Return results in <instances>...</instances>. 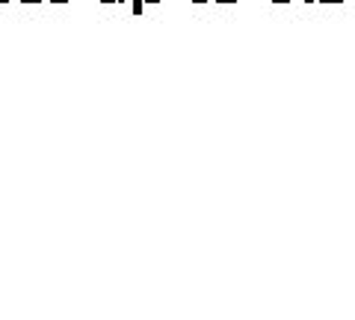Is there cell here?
I'll return each mask as SVG.
<instances>
[{"label": "cell", "mask_w": 355, "mask_h": 320, "mask_svg": "<svg viewBox=\"0 0 355 320\" xmlns=\"http://www.w3.org/2000/svg\"><path fill=\"white\" fill-rule=\"evenodd\" d=\"M214 3H222V6H228V3H237V0H214Z\"/></svg>", "instance_id": "obj_2"}, {"label": "cell", "mask_w": 355, "mask_h": 320, "mask_svg": "<svg viewBox=\"0 0 355 320\" xmlns=\"http://www.w3.org/2000/svg\"><path fill=\"white\" fill-rule=\"evenodd\" d=\"M270 3H291V0H270Z\"/></svg>", "instance_id": "obj_7"}, {"label": "cell", "mask_w": 355, "mask_h": 320, "mask_svg": "<svg viewBox=\"0 0 355 320\" xmlns=\"http://www.w3.org/2000/svg\"><path fill=\"white\" fill-rule=\"evenodd\" d=\"M320 3H343V0H320Z\"/></svg>", "instance_id": "obj_3"}, {"label": "cell", "mask_w": 355, "mask_h": 320, "mask_svg": "<svg viewBox=\"0 0 355 320\" xmlns=\"http://www.w3.org/2000/svg\"><path fill=\"white\" fill-rule=\"evenodd\" d=\"M101 3H125V0H101Z\"/></svg>", "instance_id": "obj_5"}, {"label": "cell", "mask_w": 355, "mask_h": 320, "mask_svg": "<svg viewBox=\"0 0 355 320\" xmlns=\"http://www.w3.org/2000/svg\"><path fill=\"white\" fill-rule=\"evenodd\" d=\"M51 3H57V6H60V3H71V0H51Z\"/></svg>", "instance_id": "obj_6"}, {"label": "cell", "mask_w": 355, "mask_h": 320, "mask_svg": "<svg viewBox=\"0 0 355 320\" xmlns=\"http://www.w3.org/2000/svg\"><path fill=\"white\" fill-rule=\"evenodd\" d=\"M148 3H163V0H130L133 15H142V6H148Z\"/></svg>", "instance_id": "obj_1"}, {"label": "cell", "mask_w": 355, "mask_h": 320, "mask_svg": "<svg viewBox=\"0 0 355 320\" xmlns=\"http://www.w3.org/2000/svg\"><path fill=\"white\" fill-rule=\"evenodd\" d=\"M18 3H42V0H18Z\"/></svg>", "instance_id": "obj_4"}, {"label": "cell", "mask_w": 355, "mask_h": 320, "mask_svg": "<svg viewBox=\"0 0 355 320\" xmlns=\"http://www.w3.org/2000/svg\"><path fill=\"white\" fill-rule=\"evenodd\" d=\"M193 3H205V0H193Z\"/></svg>", "instance_id": "obj_8"}, {"label": "cell", "mask_w": 355, "mask_h": 320, "mask_svg": "<svg viewBox=\"0 0 355 320\" xmlns=\"http://www.w3.org/2000/svg\"><path fill=\"white\" fill-rule=\"evenodd\" d=\"M0 3H9V0H0Z\"/></svg>", "instance_id": "obj_9"}]
</instances>
